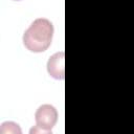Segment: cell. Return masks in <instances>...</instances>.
<instances>
[{"mask_svg":"<svg viewBox=\"0 0 134 134\" xmlns=\"http://www.w3.org/2000/svg\"><path fill=\"white\" fill-rule=\"evenodd\" d=\"M35 119L37 126L51 131V128L58 120V111L52 105H42L37 109Z\"/></svg>","mask_w":134,"mask_h":134,"instance_id":"obj_2","label":"cell"},{"mask_svg":"<svg viewBox=\"0 0 134 134\" xmlns=\"http://www.w3.org/2000/svg\"><path fill=\"white\" fill-rule=\"evenodd\" d=\"M53 25L46 18L36 19L23 35V44L31 52H43L51 44Z\"/></svg>","mask_w":134,"mask_h":134,"instance_id":"obj_1","label":"cell"},{"mask_svg":"<svg viewBox=\"0 0 134 134\" xmlns=\"http://www.w3.org/2000/svg\"><path fill=\"white\" fill-rule=\"evenodd\" d=\"M32 133H38V134H51V131L50 130H46V129H43L39 126H36L35 128L30 129V134Z\"/></svg>","mask_w":134,"mask_h":134,"instance_id":"obj_5","label":"cell"},{"mask_svg":"<svg viewBox=\"0 0 134 134\" xmlns=\"http://www.w3.org/2000/svg\"><path fill=\"white\" fill-rule=\"evenodd\" d=\"M15 1H20V0H15Z\"/></svg>","mask_w":134,"mask_h":134,"instance_id":"obj_6","label":"cell"},{"mask_svg":"<svg viewBox=\"0 0 134 134\" xmlns=\"http://www.w3.org/2000/svg\"><path fill=\"white\" fill-rule=\"evenodd\" d=\"M64 62H65L64 51H59L52 54L47 62V71L49 75L57 80H63L65 77Z\"/></svg>","mask_w":134,"mask_h":134,"instance_id":"obj_3","label":"cell"},{"mask_svg":"<svg viewBox=\"0 0 134 134\" xmlns=\"http://www.w3.org/2000/svg\"><path fill=\"white\" fill-rule=\"evenodd\" d=\"M1 134H21V129L18 124L13 121H5L1 125Z\"/></svg>","mask_w":134,"mask_h":134,"instance_id":"obj_4","label":"cell"}]
</instances>
